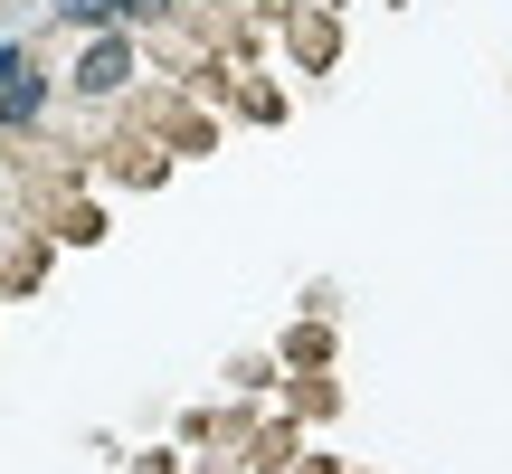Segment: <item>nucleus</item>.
Instances as JSON below:
<instances>
[{
    "label": "nucleus",
    "mask_w": 512,
    "mask_h": 474,
    "mask_svg": "<svg viewBox=\"0 0 512 474\" xmlns=\"http://www.w3.org/2000/svg\"><path fill=\"white\" fill-rule=\"evenodd\" d=\"M0 76H10V86H0V114H10V124H29V114L48 105V86H38L29 67H0Z\"/></svg>",
    "instance_id": "nucleus-1"
},
{
    "label": "nucleus",
    "mask_w": 512,
    "mask_h": 474,
    "mask_svg": "<svg viewBox=\"0 0 512 474\" xmlns=\"http://www.w3.org/2000/svg\"><path fill=\"white\" fill-rule=\"evenodd\" d=\"M124 67H133V48H95L76 86H86V95H114V86H124Z\"/></svg>",
    "instance_id": "nucleus-2"
}]
</instances>
